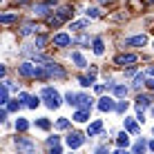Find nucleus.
Segmentation results:
<instances>
[{"instance_id":"38","label":"nucleus","mask_w":154,"mask_h":154,"mask_svg":"<svg viewBox=\"0 0 154 154\" xmlns=\"http://www.w3.org/2000/svg\"><path fill=\"white\" fill-rule=\"evenodd\" d=\"M29 98H31L29 94H20V103H25V105H27V103H29Z\"/></svg>"},{"instance_id":"26","label":"nucleus","mask_w":154,"mask_h":154,"mask_svg":"<svg viewBox=\"0 0 154 154\" xmlns=\"http://www.w3.org/2000/svg\"><path fill=\"white\" fill-rule=\"evenodd\" d=\"M94 81H96V78H92V76H81V78H78V83H81L83 87H89V85H94Z\"/></svg>"},{"instance_id":"35","label":"nucleus","mask_w":154,"mask_h":154,"mask_svg":"<svg viewBox=\"0 0 154 154\" xmlns=\"http://www.w3.org/2000/svg\"><path fill=\"white\" fill-rule=\"evenodd\" d=\"M85 14H87V18H98V9L96 7H89Z\"/></svg>"},{"instance_id":"7","label":"nucleus","mask_w":154,"mask_h":154,"mask_svg":"<svg viewBox=\"0 0 154 154\" xmlns=\"http://www.w3.org/2000/svg\"><path fill=\"white\" fill-rule=\"evenodd\" d=\"M16 147H18L20 152H27V154L36 150V145H34V143H31L29 139H23V136H18V139H16Z\"/></svg>"},{"instance_id":"45","label":"nucleus","mask_w":154,"mask_h":154,"mask_svg":"<svg viewBox=\"0 0 154 154\" xmlns=\"http://www.w3.org/2000/svg\"><path fill=\"white\" fill-rule=\"evenodd\" d=\"M100 2H109V0H100Z\"/></svg>"},{"instance_id":"23","label":"nucleus","mask_w":154,"mask_h":154,"mask_svg":"<svg viewBox=\"0 0 154 154\" xmlns=\"http://www.w3.org/2000/svg\"><path fill=\"white\" fill-rule=\"evenodd\" d=\"M87 23H89V18H87V20H76V23H72V29H74V31H81V29L87 27Z\"/></svg>"},{"instance_id":"2","label":"nucleus","mask_w":154,"mask_h":154,"mask_svg":"<svg viewBox=\"0 0 154 154\" xmlns=\"http://www.w3.org/2000/svg\"><path fill=\"white\" fill-rule=\"evenodd\" d=\"M72 14H74V11H72L69 7H60L54 16H49V18H47V23H49V27H60L67 18H72Z\"/></svg>"},{"instance_id":"9","label":"nucleus","mask_w":154,"mask_h":154,"mask_svg":"<svg viewBox=\"0 0 154 154\" xmlns=\"http://www.w3.org/2000/svg\"><path fill=\"white\" fill-rule=\"evenodd\" d=\"M47 72H49V76H56V78H65V69H63V67L60 65H58V63H54V60H51V63H47Z\"/></svg>"},{"instance_id":"19","label":"nucleus","mask_w":154,"mask_h":154,"mask_svg":"<svg viewBox=\"0 0 154 154\" xmlns=\"http://www.w3.org/2000/svg\"><path fill=\"white\" fill-rule=\"evenodd\" d=\"M112 89H114V96L116 98H125L127 96V87H125V85H114Z\"/></svg>"},{"instance_id":"39","label":"nucleus","mask_w":154,"mask_h":154,"mask_svg":"<svg viewBox=\"0 0 154 154\" xmlns=\"http://www.w3.org/2000/svg\"><path fill=\"white\" fill-rule=\"evenodd\" d=\"M78 42H81V45H87L89 38H87V36H81V38H78Z\"/></svg>"},{"instance_id":"13","label":"nucleus","mask_w":154,"mask_h":154,"mask_svg":"<svg viewBox=\"0 0 154 154\" xmlns=\"http://www.w3.org/2000/svg\"><path fill=\"white\" fill-rule=\"evenodd\" d=\"M100 132H103V121H94V123L87 127V136H96Z\"/></svg>"},{"instance_id":"5","label":"nucleus","mask_w":154,"mask_h":154,"mask_svg":"<svg viewBox=\"0 0 154 154\" xmlns=\"http://www.w3.org/2000/svg\"><path fill=\"white\" fill-rule=\"evenodd\" d=\"M98 109H100V112H114V109H116V100L112 96L98 98Z\"/></svg>"},{"instance_id":"18","label":"nucleus","mask_w":154,"mask_h":154,"mask_svg":"<svg viewBox=\"0 0 154 154\" xmlns=\"http://www.w3.org/2000/svg\"><path fill=\"white\" fill-rule=\"evenodd\" d=\"M116 143H119V147H127L130 145V136H127V130L121 132L119 136H116Z\"/></svg>"},{"instance_id":"4","label":"nucleus","mask_w":154,"mask_h":154,"mask_svg":"<svg viewBox=\"0 0 154 154\" xmlns=\"http://www.w3.org/2000/svg\"><path fill=\"white\" fill-rule=\"evenodd\" d=\"M136 60H139V56H136V54H121V56L114 58V63H116V65H121V67H125V65L132 67Z\"/></svg>"},{"instance_id":"36","label":"nucleus","mask_w":154,"mask_h":154,"mask_svg":"<svg viewBox=\"0 0 154 154\" xmlns=\"http://www.w3.org/2000/svg\"><path fill=\"white\" fill-rule=\"evenodd\" d=\"M47 145H49V147H56V145H58V136H49V139H47Z\"/></svg>"},{"instance_id":"41","label":"nucleus","mask_w":154,"mask_h":154,"mask_svg":"<svg viewBox=\"0 0 154 154\" xmlns=\"http://www.w3.org/2000/svg\"><path fill=\"white\" fill-rule=\"evenodd\" d=\"M87 76H92V78H96V67H89V74Z\"/></svg>"},{"instance_id":"46","label":"nucleus","mask_w":154,"mask_h":154,"mask_svg":"<svg viewBox=\"0 0 154 154\" xmlns=\"http://www.w3.org/2000/svg\"><path fill=\"white\" fill-rule=\"evenodd\" d=\"M152 114H154V107H152Z\"/></svg>"},{"instance_id":"25","label":"nucleus","mask_w":154,"mask_h":154,"mask_svg":"<svg viewBox=\"0 0 154 154\" xmlns=\"http://www.w3.org/2000/svg\"><path fill=\"white\" fill-rule=\"evenodd\" d=\"M127 107H130V103H127V100H119V103H116V112H119V114H125Z\"/></svg>"},{"instance_id":"21","label":"nucleus","mask_w":154,"mask_h":154,"mask_svg":"<svg viewBox=\"0 0 154 154\" xmlns=\"http://www.w3.org/2000/svg\"><path fill=\"white\" fill-rule=\"evenodd\" d=\"M0 103H2V105L9 103V87L5 83H2V87H0Z\"/></svg>"},{"instance_id":"32","label":"nucleus","mask_w":154,"mask_h":154,"mask_svg":"<svg viewBox=\"0 0 154 154\" xmlns=\"http://www.w3.org/2000/svg\"><path fill=\"white\" fill-rule=\"evenodd\" d=\"M67 127H69V121L67 119H58L56 121V130H67Z\"/></svg>"},{"instance_id":"22","label":"nucleus","mask_w":154,"mask_h":154,"mask_svg":"<svg viewBox=\"0 0 154 154\" xmlns=\"http://www.w3.org/2000/svg\"><path fill=\"white\" fill-rule=\"evenodd\" d=\"M16 130H18V132H27L29 130V121L27 119H18V121H16Z\"/></svg>"},{"instance_id":"8","label":"nucleus","mask_w":154,"mask_h":154,"mask_svg":"<svg viewBox=\"0 0 154 154\" xmlns=\"http://www.w3.org/2000/svg\"><path fill=\"white\" fill-rule=\"evenodd\" d=\"M127 47H145L147 45V36L145 34H139V36H132V38L125 40Z\"/></svg>"},{"instance_id":"28","label":"nucleus","mask_w":154,"mask_h":154,"mask_svg":"<svg viewBox=\"0 0 154 154\" xmlns=\"http://www.w3.org/2000/svg\"><path fill=\"white\" fill-rule=\"evenodd\" d=\"M16 20V14H5V16H0V23L2 25H9V23H14Z\"/></svg>"},{"instance_id":"44","label":"nucleus","mask_w":154,"mask_h":154,"mask_svg":"<svg viewBox=\"0 0 154 154\" xmlns=\"http://www.w3.org/2000/svg\"><path fill=\"white\" fill-rule=\"evenodd\" d=\"M147 147H150V150H152V152H154V139H152V141H150V143H147Z\"/></svg>"},{"instance_id":"42","label":"nucleus","mask_w":154,"mask_h":154,"mask_svg":"<svg viewBox=\"0 0 154 154\" xmlns=\"http://www.w3.org/2000/svg\"><path fill=\"white\" fill-rule=\"evenodd\" d=\"M7 112H9V109H7V107H5V109H2V112H0V121H5V119H7Z\"/></svg>"},{"instance_id":"37","label":"nucleus","mask_w":154,"mask_h":154,"mask_svg":"<svg viewBox=\"0 0 154 154\" xmlns=\"http://www.w3.org/2000/svg\"><path fill=\"white\" fill-rule=\"evenodd\" d=\"M94 89H96V94H103L107 89V85H94Z\"/></svg>"},{"instance_id":"6","label":"nucleus","mask_w":154,"mask_h":154,"mask_svg":"<svg viewBox=\"0 0 154 154\" xmlns=\"http://www.w3.org/2000/svg\"><path fill=\"white\" fill-rule=\"evenodd\" d=\"M83 134H78V132H72V134H67V147L69 150H76V147L83 145Z\"/></svg>"},{"instance_id":"24","label":"nucleus","mask_w":154,"mask_h":154,"mask_svg":"<svg viewBox=\"0 0 154 154\" xmlns=\"http://www.w3.org/2000/svg\"><path fill=\"white\" fill-rule=\"evenodd\" d=\"M20 105H23V103H20V100H9V103L5 105V107H7L9 112H18V109H20Z\"/></svg>"},{"instance_id":"34","label":"nucleus","mask_w":154,"mask_h":154,"mask_svg":"<svg viewBox=\"0 0 154 154\" xmlns=\"http://www.w3.org/2000/svg\"><path fill=\"white\" fill-rule=\"evenodd\" d=\"M136 105H141V107H150V98H147V96H139V98H136Z\"/></svg>"},{"instance_id":"31","label":"nucleus","mask_w":154,"mask_h":154,"mask_svg":"<svg viewBox=\"0 0 154 154\" xmlns=\"http://www.w3.org/2000/svg\"><path fill=\"white\" fill-rule=\"evenodd\" d=\"M40 98H42V96H31V98H29V103H27V107L36 109V107H38V105H40Z\"/></svg>"},{"instance_id":"40","label":"nucleus","mask_w":154,"mask_h":154,"mask_svg":"<svg viewBox=\"0 0 154 154\" xmlns=\"http://www.w3.org/2000/svg\"><path fill=\"white\" fill-rule=\"evenodd\" d=\"M145 85H147V87H150L152 92H154V78H147V83H145Z\"/></svg>"},{"instance_id":"29","label":"nucleus","mask_w":154,"mask_h":154,"mask_svg":"<svg viewBox=\"0 0 154 154\" xmlns=\"http://www.w3.org/2000/svg\"><path fill=\"white\" fill-rule=\"evenodd\" d=\"M47 40H49V38H47V36H38V38H36V49H42V47H45L47 45Z\"/></svg>"},{"instance_id":"43","label":"nucleus","mask_w":154,"mask_h":154,"mask_svg":"<svg viewBox=\"0 0 154 154\" xmlns=\"http://www.w3.org/2000/svg\"><path fill=\"white\" fill-rule=\"evenodd\" d=\"M147 74H150V76H154V65H150V67H147Z\"/></svg>"},{"instance_id":"33","label":"nucleus","mask_w":154,"mask_h":154,"mask_svg":"<svg viewBox=\"0 0 154 154\" xmlns=\"http://www.w3.org/2000/svg\"><path fill=\"white\" fill-rule=\"evenodd\" d=\"M145 147H147V143L141 139V141H136V143H134V147H132V150H134V152H143Z\"/></svg>"},{"instance_id":"14","label":"nucleus","mask_w":154,"mask_h":154,"mask_svg":"<svg viewBox=\"0 0 154 154\" xmlns=\"http://www.w3.org/2000/svg\"><path fill=\"white\" fill-rule=\"evenodd\" d=\"M92 49H94V54H96V56H103V54H105L103 38H94V42H92Z\"/></svg>"},{"instance_id":"12","label":"nucleus","mask_w":154,"mask_h":154,"mask_svg":"<svg viewBox=\"0 0 154 154\" xmlns=\"http://www.w3.org/2000/svg\"><path fill=\"white\" fill-rule=\"evenodd\" d=\"M87 119H89V109L87 107H78L76 114H74V121H76V123H85Z\"/></svg>"},{"instance_id":"1","label":"nucleus","mask_w":154,"mask_h":154,"mask_svg":"<svg viewBox=\"0 0 154 154\" xmlns=\"http://www.w3.org/2000/svg\"><path fill=\"white\" fill-rule=\"evenodd\" d=\"M40 96L45 98V105H47L49 109H58V107H60V103H63V100H60V94H58L54 87H42Z\"/></svg>"},{"instance_id":"30","label":"nucleus","mask_w":154,"mask_h":154,"mask_svg":"<svg viewBox=\"0 0 154 154\" xmlns=\"http://www.w3.org/2000/svg\"><path fill=\"white\" fill-rule=\"evenodd\" d=\"M36 127H40V130H49L51 123H49L47 119H38V121H36Z\"/></svg>"},{"instance_id":"16","label":"nucleus","mask_w":154,"mask_h":154,"mask_svg":"<svg viewBox=\"0 0 154 154\" xmlns=\"http://www.w3.org/2000/svg\"><path fill=\"white\" fill-rule=\"evenodd\" d=\"M36 29H38V25H34V23H25V25H23V29H20V36H31Z\"/></svg>"},{"instance_id":"10","label":"nucleus","mask_w":154,"mask_h":154,"mask_svg":"<svg viewBox=\"0 0 154 154\" xmlns=\"http://www.w3.org/2000/svg\"><path fill=\"white\" fill-rule=\"evenodd\" d=\"M92 105H94V98L85 96V94H78V96H76V105H74V107H87V109H92Z\"/></svg>"},{"instance_id":"11","label":"nucleus","mask_w":154,"mask_h":154,"mask_svg":"<svg viewBox=\"0 0 154 154\" xmlns=\"http://www.w3.org/2000/svg\"><path fill=\"white\" fill-rule=\"evenodd\" d=\"M54 45H56V47H67V45H72V36H69V34H56V36H54Z\"/></svg>"},{"instance_id":"27","label":"nucleus","mask_w":154,"mask_h":154,"mask_svg":"<svg viewBox=\"0 0 154 154\" xmlns=\"http://www.w3.org/2000/svg\"><path fill=\"white\" fill-rule=\"evenodd\" d=\"M76 96H78V94H74V92H67V94H65V103L74 107V105H76Z\"/></svg>"},{"instance_id":"20","label":"nucleus","mask_w":154,"mask_h":154,"mask_svg":"<svg viewBox=\"0 0 154 154\" xmlns=\"http://www.w3.org/2000/svg\"><path fill=\"white\" fill-rule=\"evenodd\" d=\"M145 83H147V72H145V74H136V78H134V87H136V89H141Z\"/></svg>"},{"instance_id":"17","label":"nucleus","mask_w":154,"mask_h":154,"mask_svg":"<svg viewBox=\"0 0 154 154\" xmlns=\"http://www.w3.org/2000/svg\"><path fill=\"white\" fill-rule=\"evenodd\" d=\"M72 60L76 63L78 67H87V60L83 58V54H81V51H72Z\"/></svg>"},{"instance_id":"3","label":"nucleus","mask_w":154,"mask_h":154,"mask_svg":"<svg viewBox=\"0 0 154 154\" xmlns=\"http://www.w3.org/2000/svg\"><path fill=\"white\" fill-rule=\"evenodd\" d=\"M36 72H38L36 63H23V65H18V74L25 78H36Z\"/></svg>"},{"instance_id":"15","label":"nucleus","mask_w":154,"mask_h":154,"mask_svg":"<svg viewBox=\"0 0 154 154\" xmlns=\"http://www.w3.org/2000/svg\"><path fill=\"white\" fill-rule=\"evenodd\" d=\"M125 130L130 132V134H139V125H136V121L125 116Z\"/></svg>"}]
</instances>
